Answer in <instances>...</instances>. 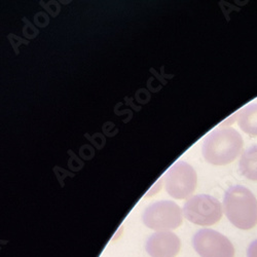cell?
<instances>
[{
    "mask_svg": "<svg viewBox=\"0 0 257 257\" xmlns=\"http://www.w3.org/2000/svg\"><path fill=\"white\" fill-rule=\"evenodd\" d=\"M192 246L201 257H234V247L222 233L209 228L197 231Z\"/></svg>",
    "mask_w": 257,
    "mask_h": 257,
    "instance_id": "cell-6",
    "label": "cell"
},
{
    "mask_svg": "<svg viewBox=\"0 0 257 257\" xmlns=\"http://www.w3.org/2000/svg\"><path fill=\"white\" fill-rule=\"evenodd\" d=\"M223 210L231 224L240 229H251L257 224V200L247 187L230 186L223 197Z\"/></svg>",
    "mask_w": 257,
    "mask_h": 257,
    "instance_id": "cell-2",
    "label": "cell"
},
{
    "mask_svg": "<svg viewBox=\"0 0 257 257\" xmlns=\"http://www.w3.org/2000/svg\"><path fill=\"white\" fill-rule=\"evenodd\" d=\"M222 210L221 203L208 195L191 197L183 206L185 218L191 223L202 226L217 223L222 217Z\"/></svg>",
    "mask_w": 257,
    "mask_h": 257,
    "instance_id": "cell-3",
    "label": "cell"
},
{
    "mask_svg": "<svg viewBox=\"0 0 257 257\" xmlns=\"http://www.w3.org/2000/svg\"><path fill=\"white\" fill-rule=\"evenodd\" d=\"M181 248V241L171 230L156 231L146 241L145 250L151 257H176Z\"/></svg>",
    "mask_w": 257,
    "mask_h": 257,
    "instance_id": "cell-7",
    "label": "cell"
},
{
    "mask_svg": "<svg viewBox=\"0 0 257 257\" xmlns=\"http://www.w3.org/2000/svg\"><path fill=\"white\" fill-rule=\"evenodd\" d=\"M197 182L196 170L185 162L175 163L170 167L165 175L166 191L177 200L186 199L194 194Z\"/></svg>",
    "mask_w": 257,
    "mask_h": 257,
    "instance_id": "cell-5",
    "label": "cell"
},
{
    "mask_svg": "<svg viewBox=\"0 0 257 257\" xmlns=\"http://www.w3.org/2000/svg\"><path fill=\"white\" fill-rule=\"evenodd\" d=\"M237 120L244 133L257 136V103L249 104L242 108L237 113Z\"/></svg>",
    "mask_w": 257,
    "mask_h": 257,
    "instance_id": "cell-8",
    "label": "cell"
},
{
    "mask_svg": "<svg viewBox=\"0 0 257 257\" xmlns=\"http://www.w3.org/2000/svg\"><path fill=\"white\" fill-rule=\"evenodd\" d=\"M142 220L145 226L156 231L175 229L182 223V211L174 202L160 201L144 210Z\"/></svg>",
    "mask_w": 257,
    "mask_h": 257,
    "instance_id": "cell-4",
    "label": "cell"
},
{
    "mask_svg": "<svg viewBox=\"0 0 257 257\" xmlns=\"http://www.w3.org/2000/svg\"><path fill=\"white\" fill-rule=\"evenodd\" d=\"M243 144V138L237 130L227 126L218 127L204 139L203 157L209 164L224 166L238 158Z\"/></svg>",
    "mask_w": 257,
    "mask_h": 257,
    "instance_id": "cell-1",
    "label": "cell"
},
{
    "mask_svg": "<svg viewBox=\"0 0 257 257\" xmlns=\"http://www.w3.org/2000/svg\"><path fill=\"white\" fill-rule=\"evenodd\" d=\"M247 256L248 257H257V240L253 241L247 250Z\"/></svg>",
    "mask_w": 257,
    "mask_h": 257,
    "instance_id": "cell-10",
    "label": "cell"
},
{
    "mask_svg": "<svg viewBox=\"0 0 257 257\" xmlns=\"http://www.w3.org/2000/svg\"><path fill=\"white\" fill-rule=\"evenodd\" d=\"M239 167L244 177L257 181V144L250 146L242 154Z\"/></svg>",
    "mask_w": 257,
    "mask_h": 257,
    "instance_id": "cell-9",
    "label": "cell"
}]
</instances>
